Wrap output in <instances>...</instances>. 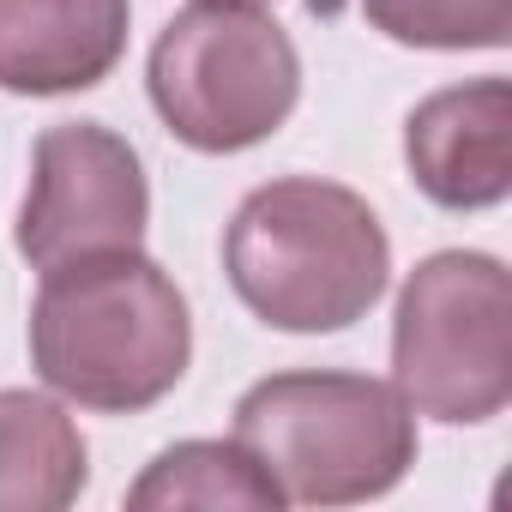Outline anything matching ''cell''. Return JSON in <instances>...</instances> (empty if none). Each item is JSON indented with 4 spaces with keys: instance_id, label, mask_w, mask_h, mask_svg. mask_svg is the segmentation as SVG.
<instances>
[{
    "instance_id": "6da1fadb",
    "label": "cell",
    "mask_w": 512,
    "mask_h": 512,
    "mask_svg": "<svg viewBox=\"0 0 512 512\" xmlns=\"http://www.w3.org/2000/svg\"><path fill=\"white\" fill-rule=\"evenodd\" d=\"M193 362L181 284L139 247L43 272L31 302V368L79 410L139 416L163 404Z\"/></svg>"
},
{
    "instance_id": "7a4b0ae2",
    "label": "cell",
    "mask_w": 512,
    "mask_h": 512,
    "mask_svg": "<svg viewBox=\"0 0 512 512\" xmlns=\"http://www.w3.org/2000/svg\"><path fill=\"white\" fill-rule=\"evenodd\" d=\"M223 272L272 332H344L392 284V241L374 205L320 175L253 187L223 229Z\"/></svg>"
},
{
    "instance_id": "3957f363",
    "label": "cell",
    "mask_w": 512,
    "mask_h": 512,
    "mask_svg": "<svg viewBox=\"0 0 512 512\" xmlns=\"http://www.w3.org/2000/svg\"><path fill=\"white\" fill-rule=\"evenodd\" d=\"M235 440L278 482L284 506H356L410 476L416 410L392 380L290 368L235 398Z\"/></svg>"
},
{
    "instance_id": "277c9868",
    "label": "cell",
    "mask_w": 512,
    "mask_h": 512,
    "mask_svg": "<svg viewBox=\"0 0 512 512\" xmlns=\"http://www.w3.org/2000/svg\"><path fill=\"white\" fill-rule=\"evenodd\" d=\"M145 91L187 151L235 157L296 115L302 55L260 0H193L157 31Z\"/></svg>"
},
{
    "instance_id": "5b68a950",
    "label": "cell",
    "mask_w": 512,
    "mask_h": 512,
    "mask_svg": "<svg viewBox=\"0 0 512 512\" xmlns=\"http://www.w3.org/2000/svg\"><path fill=\"white\" fill-rule=\"evenodd\" d=\"M392 386L446 428L512 404V278L482 247H440L404 278L392 314Z\"/></svg>"
},
{
    "instance_id": "8992f818",
    "label": "cell",
    "mask_w": 512,
    "mask_h": 512,
    "mask_svg": "<svg viewBox=\"0 0 512 512\" xmlns=\"http://www.w3.org/2000/svg\"><path fill=\"white\" fill-rule=\"evenodd\" d=\"M151 229V181L127 133L103 121H61L31 145V187L13 247L31 272L139 247Z\"/></svg>"
},
{
    "instance_id": "52a82bcc",
    "label": "cell",
    "mask_w": 512,
    "mask_h": 512,
    "mask_svg": "<svg viewBox=\"0 0 512 512\" xmlns=\"http://www.w3.org/2000/svg\"><path fill=\"white\" fill-rule=\"evenodd\" d=\"M404 163L440 211H494L512 193V85L482 73L428 91L404 115Z\"/></svg>"
},
{
    "instance_id": "ba28073f",
    "label": "cell",
    "mask_w": 512,
    "mask_h": 512,
    "mask_svg": "<svg viewBox=\"0 0 512 512\" xmlns=\"http://www.w3.org/2000/svg\"><path fill=\"white\" fill-rule=\"evenodd\" d=\"M133 0H0V91L73 97L127 55Z\"/></svg>"
},
{
    "instance_id": "9c48e42d",
    "label": "cell",
    "mask_w": 512,
    "mask_h": 512,
    "mask_svg": "<svg viewBox=\"0 0 512 512\" xmlns=\"http://www.w3.org/2000/svg\"><path fill=\"white\" fill-rule=\"evenodd\" d=\"M91 452L55 392L0 386V512H61L85 494Z\"/></svg>"
},
{
    "instance_id": "30bf717a",
    "label": "cell",
    "mask_w": 512,
    "mask_h": 512,
    "mask_svg": "<svg viewBox=\"0 0 512 512\" xmlns=\"http://www.w3.org/2000/svg\"><path fill=\"white\" fill-rule=\"evenodd\" d=\"M127 506L133 512H181V506H199V512H278L284 494L260 470V458L229 434V440H175V446H163L145 464V476L127 488Z\"/></svg>"
},
{
    "instance_id": "8fae6325",
    "label": "cell",
    "mask_w": 512,
    "mask_h": 512,
    "mask_svg": "<svg viewBox=\"0 0 512 512\" xmlns=\"http://www.w3.org/2000/svg\"><path fill=\"white\" fill-rule=\"evenodd\" d=\"M362 13L386 43L404 49L470 55L512 43V0H362Z\"/></svg>"
}]
</instances>
